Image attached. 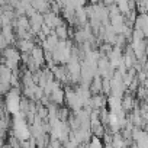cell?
<instances>
[{
    "instance_id": "cell-3",
    "label": "cell",
    "mask_w": 148,
    "mask_h": 148,
    "mask_svg": "<svg viewBox=\"0 0 148 148\" xmlns=\"http://www.w3.org/2000/svg\"><path fill=\"white\" fill-rule=\"evenodd\" d=\"M54 34H55V36H57L58 39H61V41L68 39V26H67V23L64 22V23L58 25L57 28H54Z\"/></svg>"
},
{
    "instance_id": "cell-1",
    "label": "cell",
    "mask_w": 148,
    "mask_h": 148,
    "mask_svg": "<svg viewBox=\"0 0 148 148\" xmlns=\"http://www.w3.org/2000/svg\"><path fill=\"white\" fill-rule=\"evenodd\" d=\"M0 32H2V36L5 38V41H6L8 45L9 44H15L16 36H15V32H13V26H10V25L2 26V28H0Z\"/></svg>"
},
{
    "instance_id": "cell-2",
    "label": "cell",
    "mask_w": 148,
    "mask_h": 148,
    "mask_svg": "<svg viewBox=\"0 0 148 148\" xmlns=\"http://www.w3.org/2000/svg\"><path fill=\"white\" fill-rule=\"evenodd\" d=\"M16 45H18V48H19V51L22 54H31L32 48L35 47V44H34L32 39H19L16 42Z\"/></svg>"
}]
</instances>
